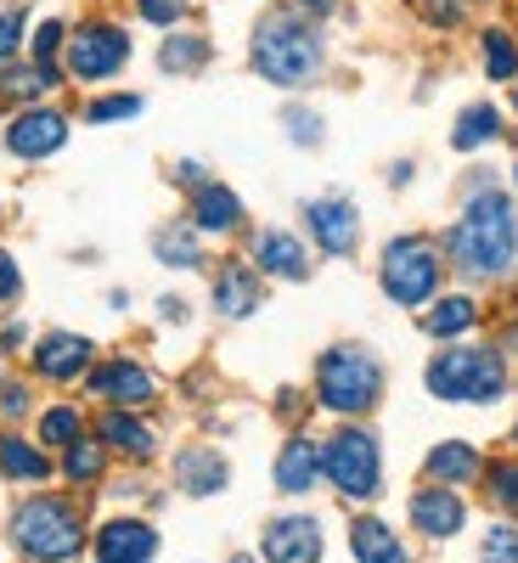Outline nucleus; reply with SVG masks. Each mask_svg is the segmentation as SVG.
<instances>
[{
  "instance_id": "f257e3e1",
  "label": "nucleus",
  "mask_w": 518,
  "mask_h": 563,
  "mask_svg": "<svg viewBox=\"0 0 518 563\" xmlns=\"http://www.w3.org/2000/svg\"><path fill=\"white\" fill-rule=\"evenodd\" d=\"M445 265L467 282H507L518 276V198L491 175L474 169L462 186V209L440 238Z\"/></svg>"
},
{
  "instance_id": "f03ea898",
  "label": "nucleus",
  "mask_w": 518,
  "mask_h": 563,
  "mask_svg": "<svg viewBox=\"0 0 518 563\" xmlns=\"http://www.w3.org/2000/svg\"><path fill=\"white\" fill-rule=\"evenodd\" d=\"M249 68L265 85H276V90L316 85L321 68H327V34H321V23L305 18V12H288V7L260 18L254 40H249Z\"/></svg>"
},
{
  "instance_id": "7ed1b4c3",
  "label": "nucleus",
  "mask_w": 518,
  "mask_h": 563,
  "mask_svg": "<svg viewBox=\"0 0 518 563\" xmlns=\"http://www.w3.org/2000/svg\"><path fill=\"white\" fill-rule=\"evenodd\" d=\"M445 249L422 231H406V238H389L378 254V288L389 305L400 310H422L440 288H445Z\"/></svg>"
},
{
  "instance_id": "20e7f679",
  "label": "nucleus",
  "mask_w": 518,
  "mask_h": 563,
  "mask_svg": "<svg viewBox=\"0 0 518 563\" xmlns=\"http://www.w3.org/2000/svg\"><path fill=\"white\" fill-rule=\"evenodd\" d=\"M429 395L451 406H491L507 395V355L491 344H451L429 361Z\"/></svg>"
},
{
  "instance_id": "39448f33",
  "label": "nucleus",
  "mask_w": 518,
  "mask_h": 563,
  "mask_svg": "<svg viewBox=\"0 0 518 563\" xmlns=\"http://www.w3.org/2000/svg\"><path fill=\"white\" fill-rule=\"evenodd\" d=\"M316 400L339 417H366L384 400V366L361 344H333L316 355Z\"/></svg>"
},
{
  "instance_id": "423d86ee",
  "label": "nucleus",
  "mask_w": 518,
  "mask_h": 563,
  "mask_svg": "<svg viewBox=\"0 0 518 563\" xmlns=\"http://www.w3.org/2000/svg\"><path fill=\"white\" fill-rule=\"evenodd\" d=\"M130 29L113 23V18H85L68 29V45H63V74L68 85H108L130 68Z\"/></svg>"
},
{
  "instance_id": "0eeeda50",
  "label": "nucleus",
  "mask_w": 518,
  "mask_h": 563,
  "mask_svg": "<svg viewBox=\"0 0 518 563\" xmlns=\"http://www.w3.org/2000/svg\"><path fill=\"white\" fill-rule=\"evenodd\" d=\"M12 541L34 563H68L85 547V525L63 496H34L12 512Z\"/></svg>"
},
{
  "instance_id": "6e6552de",
  "label": "nucleus",
  "mask_w": 518,
  "mask_h": 563,
  "mask_svg": "<svg viewBox=\"0 0 518 563\" xmlns=\"http://www.w3.org/2000/svg\"><path fill=\"white\" fill-rule=\"evenodd\" d=\"M321 474L333 479L350 501H372L384 490V456H378V440L366 429H339L333 440L321 445Z\"/></svg>"
},
{
  "instance_id": "1a4fd4ad",
  "label": "nucleus",
  "mask_w": 518,
  "mask_h": 563,
  "mask_svg": "<svg viewBox=\"0 0 518 563\" xmlns=\"http://www.w3.org/2000/svg\"><path fill=\"white\" fill-rule=\"evenodd\" d=\"M299 220H305V238L316 243V254H327V260H350L361 249V209L344 192L310 198L299 209Z\"/></svg>"
},
{
  "instance_id": "9d476101",
  "label": "nucleus",
  "mask_w": 518,
  "mask_h": 563,
  "mask_svg": "<svg viewBox=\"0 0 518 563\" xmlns=\"http://www.w3.org/2000/svg\"><path fill=\"white\" fill-rule=\"evenodd\" d=\"M0 147H7L12 158L23 164H40V158H52L68 147V113L52 108V102H34V108H18L12 124L0 130Z\"/></svg>"
},
{
  "instance_id": "9b49d317",
  "label": "nucleus",
  "mask_w": 518,
  "mask_h": 563,
  "mask_svg": "<svg viewBox=\"0 0 518 563\" xmlns=\"http://www.w3.org/2000/svg\"><path fill=\"white\" fill-rule=\"evenodd\" d=\"M249 265L271 282H305L310 276V243L299 238V231L288 225H265L254 231V243H249Z\"/></svg>"
},
{
  "instance_id": "f8f14e48",
  "label": "nucleus",
  "mask_w": 518,
  "mask_h": 563,
  "mask_svg": "<svg viewBox=\"0 0 518 563\" xmlns=\"http://www.w3.org/2000/svg\"><path fill=\"white\" fill-rule=\"evenodd\" d=\"M29 366L40 372L45 384H74V378H85L90 366H97V344H90L85 333H45V339H34V350H29Z\"/></svg>"
},
{
  "instance_id": "ddd939ff",
  "label": "nucleus",
  "mask_w": 518,
  "mask_h": 563,
  "mask_svg": "<svg viewBox=\"0 0 518 563\" xmlns=\"http://www.w3.org/2000/svg\"><path fill=\"white\" fill-rule=\"evenodd\" d=\"M85 378H90V395H102L108 406H124V411L153 406V395H158L153 372L141 366V361H130V355H113V361H102V366H90Z\"/></svg>"
},
{
  "instance_id": "4468645a",
  "label": "nucleus",
  "mask_w": 518,
  "mask_h": 563,
  "mask_svg": "<svg viewBox=\"0 0 518 563\" xmlns=\"http://www.w3.org/2000/svg\"><path fill=\"white\" fill-rule=\"evenodd\" d=\"M186 220H192L203 238H231V231H243V198L231 192L225 180H203L198 192H186Z\"/></svg>"
},
{
  "instance_id": "2eb2a0df",
  "label": "nucleus",
  "mask_w": 518,
  "mask_h": 563,
  "mask_svg": "<svg viewBox=\"0 0 518 563\" xmlns=\"http://www.w3.org/2000/svg\"><path fill=\"white\" fill-rule=\"evenodd\" d=\"M68 85L63 63H34V57H18L0 68V102L7 108H34L45 97H57V90Z\"/></svg>"
},
{
  "instance_id": "dca6fc26",
  "label": "nucleus",
  "mask_w": 518,
  "mask_h": 563,
  "mask_svg": "<svg viewBox=\"0 0 518 563\" xmlns=\"http://www.w3.org/2000/svg\"><path fill=\"white\" fill-rule=\"evenodd\" d=\"M265 305V276L249 265V260H225L220 271H214V310L225 316V321H243V316H254Z\"/></svg>"
},
{
  "instance_id": "f3484780",
  "label": "nucleus",
  "mask_w": 518,
  "mask_h": 563,
  "mask_svg": "<svg viewBox=\"0 0 518 563\" xmlns=\"http://www.w3.org/2000/svg\"><path fill=\"white\" fill-rule=\"evenodd\" d=\"M265 563H316L321 558V525L294 512V519H276L265 525V541H260Z\"/></svg>"
},
{
  "instance_id": "a211bd4d",
  "label": "nucleus",
  "mask_w": 518,
  "mask_h": 563,
  "mask_svg": "<svg viewBox=\"0 0 518 563\" xmlns=\"http://www.w3.org/2000/svg\"><path fill=\"white\" fill-rule=\"evenodd\" d=\"M462 519H467V507H462V496L451 485H422L411 496V525L429 541H451L462 530Z\"/></svg>"
},
{
  "instance_id": "6ab92c4d",
  "label": "nucleus",
  "mask_w": 518,
  "mask_h": 563,
  "mask_svg": "<svg viewBox=\"0 0 518 563\" xmlns=\"http://www.w3.org/2000/svg\"><path fill=\"white\" fill-rule=\"evenodd\" d=\"M158 552V530L141 519H113L97 530V563H147Z\"/></svg>"
},
{
  "instance_id": "aec40b11",
  "label": "nucleus",
  "mask_w": 518,
  "mask_h": 563,
  "mask_svg": "<svg viewBox=\"0 0 518 563\" xmlns=\"http://www.w3.org/2000/svg\"><path fill=\"white\" fill-rule=\"evenodd\" d=\"M480 327V299L474 294H434L422 305V333L451 344V339H467Z\"/></svg>"
},
{
  "instance_id": "412c9836",
  "label": "nucleus",
  "mask_w": 518,
  "mask_h": 563,
  "mask_svg": "<svg viewBox=\"0 0 518 563\" xmlns=\"http://www.w3.org/2000/svg\"><path fill=\"white\" fill-rule=\"evenodd\" d=\"M214 63V45H209V34H198V29H169L164 34V45H158V68L169 74V79H198L203 68Z\"/></svg>"
},
{
  "instance_id": "4be33fe9",
  "label": "nucleus",
  "mask_w": 518,
  "mask_h": 563,
  "mask_svg": "<svg viewBox=\"0 0 518 563\" xmlns=\"http://www.w3.org/2000/svg\"><path fill=\"white\" fill-rule=\"evenodd\" d=\"M153 260L169 265V271H198V265H203V231L186 220V214L164 220V225L153 231Z\"/></svg>"
},
{
  "instance_id": "5701e85b",
  "label": "nucleus",
  "mask_w": 518,
  "mask_h": 563,
  "mask_svg": "<svg viewBox=\"0 0 518 563\" xmlns=\"http://www.w3.org/2000/svg\"><path fill=\"white\" fill-rule=\"evenodd\" d=\"M502 135H507V113L496 102H467L456 113V124H451V153H480V147H491V141H502Z\"/></svg>"
},
{
  "instance_id": "b1692460",
  "label": "nucleus",
  "mask_w": 518,
  "mask_h": 563,
  "mask_svg": "<svg viewBox=\"0 0 518 563\" xmlns=\"http://www.w3.org/2000/svg\"><path fill=\"white\" fill-rule=\"evenodd\" d=\"M175 479H180V490H186V496H214V490H225L231 467H225V456H220V451L192 445V451H180V456H175Z\"/></svg>"
},
{
  "instance_id": "393cba45",
  "label": "nucleus",
  "mask_w": 518,
  "mask_h": 563,
  "mask_svg": "<svg viewBox=\"0 0 518 563\" xmlns=\"http://www.w3.org/2000/svg\"><path fill=\"white\" fill-rule=\"evenodd\" d=\"M422 467H429V479H434V485H451V490H456V485H474V479L485 474L480 451L467 445V440H445V445H434Z\"/></svg>"
},
{
  "instance_id": "a878e982",
  "label": "nucleus",
  "mask_w": 518,
  "mask_h": 563,
  "mask_svg": "<svg viewBox=\"0 0 518 563\" xmlns=\"http://www.w3.org/2000/svg\"><path fill=\"white\" fill-rule=\"evenodd\" d=\"M316 474H321V451H316L305 434L282 445V456H276V485H282V490L305 496V490H316Z\"/></svg>"
},
{
  "instance_id": "bb28decb",
  "label": "nucleus",
  "mask_w": 518,
  "mask_h": 563,
  "mask_svg": "<svg viewBox=\"0 0 518 563\" xmlns=\"http://www.w3.org/2000/svg\"><path fill=\"white\" fill-rule=\"evenodd\" d=\"M350 552H355L361 563H411L406 547L395 541V530H389L384 519H355V525H350Z\"/></svg>"
},
{
  "instance_id": "cd10ccee",
  "label": "nucleus",
  "mask_w": 518,
  "mask_h": 563,
  "mask_svg": "<svg viewBox=\"0 0 518 563\" xmlns=\"http://www.w3.org/2000/svg\"><path fill=\"white\" fill-rule=\"evenodd\" d=\"M480 63H485V79L518 85V40H513V29H502V23L480 29Z\"/></svg>"
},
{
  "instance_id": "c85d7f7f",
  "label": "nucleus",
  "mask_w": 518,
  "mask_h": 563,
  "mask_svg": "<svg viewBox=\"0 0 518 563\" xmlns=\"http://www.w3.org/2000/svg\"><path fill=\"white\" fill-rule=\"evenodd\" d=\"M102 440L113 445V451H124V456H153V429H147V422H141V417H130L124 406H113L108 417H102Z\"/></svg>"
},
{
  "instance_id": "c756f323",
  "label": "nucleus",
  "mask_w": 518,
  "mask_h": 563,
  "mask_svg": "<svg viewBox=\"0 0 518 563\" xmlns=\"http://www.w3.org/2000/svg\"><path fill=\"white\" fill-rule=\"evenodd\" d=\"M0 474H7V479H23V485H34V479L52 474V462H45V451H34L29 440H18V434H0Z\"/></svg>"
},
{
  "instance_id": "7c9ffc66",
  "label": "nucleus",
  "mask_w": 518,
  "mask_h": 563,
  "mask_svg": "<svg viewBox=\"0 0 518 563\" xmlns=\"http://www.w3.org/2000/svg\"><path fill=\"white\" fill-rule=\"evenodd\" d=\"M141 102L135 90H97V97L85 102V124H124V119H141Z\"/></svg>"
},
{
  "instance_id": "2f4dec72",
  "label": "nucleus",
  "mask_w": 518,
  "mask_h": 563,
  "mask_svg": "<svg viewBox=\"0 0 518 563\" xmlns=\"http://www.w3.org/2000/svg\"><path fill=\"white\" fill-rule=\"evenodd\" d=\"M29 45V12L18 7V0H0V68L18 63Z\"/></svg>"
},
{
  "instance_id": "473e14b6",
  "label": "nucleus",
  "mask_w": 518,
  "mask_h": 563,
  "mask_svg": "<svg viewBox=\"0 0 518 563\" xmlns=\"http://www.w3.org/2000/svg\"><path fill=\"white\" fill-rule=\"evenodd\" d=\"M63 45H68V23H63V18H45V23L29 29L23 57H34V63H63Z\"/></svg>"
},
{
  "instance_id": "72a5a7b5",
  "label": "nucleus",
  "mask_w": 518,
  "mask_h": 563,
  "mask_svg": "<svg viewBox=\"0 0 518 563\" xmlns=\"http://www.w3.org/2000/svg\"><path fill=\"white\" fill-rule=\"evenodd\" d=\"M79 434H85V417H79L74 406H52V411L40 417V440H45V445H63V451H68Z\"/></svg>"
},
{
  "instance_id": "f704fd0d",
  "label": "nucleus",
  "mask_w": 518,
  "mask_h": 563,
  "mask_svg": "<svg viewBox=\"0 0 518 563\" xmlns=\"http://www.w3.org/2000/svg\"><path fill=\"white\" fill-rule=\"evenodd\" d=\"M411 12L429 23V29H440V34H451V29H462L467 23V0H411Z\"/></svg>"
},
{
  "instance_id": "c9c22d12",
  "label": "nucleus",
  "mask_w": 518,
  "mask_h": 563,
  "mask_svg": "<svg viewBox=\"0 0 518 563\" xmlns=\"http://www.w3.org/2000/svg\"><path fill=\"white\" fill-rule=\"evenodd\" d=\"M282 130H288L294 147H321V141H327V124H321L316 108H288V113H282Z\"/></svg>"
},
{
  "instance_id": "e433bc0d",
  "label": "nucleus",
  "mask_w": 518,
  "mask_h": 563,
  "mask_svg": "<svg viewBox=\"0 0 518 563\" xmlns=\"http://www.w3.org/2000/svg\"><path fill=\"white\" fill-rule=\"evenodd\" d=\"M63 467H68V479H79V485H85V479H97V474H102V445L79 434V440L68 445V456H63Z\"/></svg>"
},
{
  "instance_id": "4c0bfd02",
  "label": "nucleus",
  "mask_w": 518,
  "mask_h": 563,
  "mask_svg": "<svg viewBox=\"0 0 518 563\" xmlns=\"http://www.w3.org/2000/svg\"><path fill=\"white\" fill-rule=\"evenodd\" d=\"M186 7H192V0H135V18L153 23V29H180Z\"/></svg>"
},
{
  "instance_id": "58836bf2",
  "label": "nucleus",
  "mask_w": 518,
  "mask_h": 563,
  "mask_svg": "<svg viewBox=\"0 0 518 563\" xmlns=\"http://www.w3.org/2000/svg\"><path fill=\"white\" fill-rule=\"evenodd\" d=\"M480 563H518V525H491L485 547H480Z\"/></svg>"
},
{
  "instance_id": "ea45409f",
  "label": "nucleus",
  "mask_w": 518,
  "mask_h": 563,
  "mask_svg": "<svg viewBox=\"0 0 518 563\" xmlns=\"http://www.w3.org/2000/svg\"><path fill=\"white\" fill-rule=\"evenodd\" d=\"M485 479H491V485H485V490H491V501H502V507H513V512H518V462H496Z\"/></svg>"
},
{
  "instance_id": "a19ab883",
  "label": "nucleus",
  "mask_w": 518,
  "mask_h": 563,
  "mask_svg": "<svg viewBox=\"0 0 518 563\" xmlns=\"http://www.w3.org/2000/svg\"><path fill=\"white\" fill-rule=\"evenodd\" d=\"M169 180L180 186V192H198V186L214 180V175H209V164H198V158H175V164H169Z\"/></svg>"
},
{
  "instance_id": "79ce46f5",
  "label": "nucleus",
  "mask_w": 518,
  "mask_h": 563,
  "mask_svg": "<svg viewBox=\"0 0 518 563\" xmlns=\"http://www.w3.org/2000/svg\"><path fill=\"white\" fill-rule=\"evenodd\" d=\"M23 299V271L12 260V249H0V305H18Z\"/></svg>"
},
{
  "instance_id": "37998d69",
  "label": "nucleus",
  "mask_w": 518,
  "mask_h": 563,
  "mask_svg": "<svg viewBox=\"0 0 518 563\" xmlns=\"http://www.w3.org/2000/svg\"><path fill=\"white\" fill-rule=\"evenodd\" d=\"M282 7H288V12H305V18H316V23H321V18H333V12L344 7V0H282Z\"/></svg>"
},
{
  "instance_id": "c03bdc74",
  "label": "nucleus",
  "mask_w": 518,
  "mask_h": 563,
  "mask_svg": "<svg viewBox=\"0 0 518 563\" xmlns=\"http://www.w3.org/2000/svg\"><path fill=\"white\" fill-rule=\"evenodd\" d=\"M0 411L23 417V411H29V389H23V384H0Z\"/></svg>"
},
{
  "instance_id": "a18cd8bd",
  "label": "nucleus",
  "mask_w": 518,
  "mask_h": 563,
  "mask_svg": "<svg viewBox=\"0 0 518 563\" xmlns=\"http://www.w3.org/2000/svg\"><path fill=\"white\" fill-rule=\"evenodd\" d=\"M158 316H164V321L175 327V321H186L192 310H186V299H180V294H164V299H158Z\"/></svg>"
},
{
  "instance_id": "49530a36",
  "label": "nucleus",
  "mask_w": 518,
  "mask_h": 563,
  "mask_svg": "<svg viewBox=\"0 0 518 563\" xmlns=\"http://www.w3.org/2000/svg\"><path fill=\"white\" fill-rule=\"evenodd\" d=\"M23 344H29V327H23V321L0 327V350H23Z\"/></svg>"
},
{
  "instance_id": "de8ad7c7",
  "label": "nucleus",
  "mask_w": 518,
  "mask_h": 563,
  "mask_svg": "<svg viewBox=\"0 0 518 563\" xmlns=\"http://www.w3.org/2000/svg\"><path fill=\"white\" fill-rule=\"evenodd\" d=\"M411 175H417V164H411V158L389 164V186H411Z\"/></svg>"
},
{
  "instance_id": "09e8293b",
  "label": "nucleus",
  "mask_w": 518,
  "mask_h": 563,
  "mask_svg": "<svg viewBox=\"0 0 518 563\" xmlns=\"http://www.w3.org/2000/svg\"><path fill=\"white\" fill-rule=\"evenodd\" d=\"M513 119H518V85H513ZM513 135H518V124H513Z\"/></svg>"
},
{
  "instance_id": "8fccbe9b",
  "label": "nucleus",
  "mask_w": 518,
  "mask_h": 563,
  "mask_svg": "<svg viewBox=\"0 0 518 563\" xmlns=\"http://www.w3.org/2000/svg\"><path fill=\"white\" fill-rule=\"evenodd\" d=\"M507 350H513V355H518V327H513V333H507Z\"/></svg>"
},
{
  "instance_id": "3c124183",
  "label": "nucleus",
  "mask_w": 518,
  "mask_h": 563,
  "mask_svg": "<svg viewBox=\"0 0 518 563\" xmlns=\"http://www.w3.org/2000/svg\"><path fill=\"white\" fill-rule=\"evenodd\" d=\"M513 192H518V164H513Z\"/></svg>"
},
{
  "instance_id": "603ef678",
  "label": "nucleus",
  "mask_w": 518,
  "mask_h": 563,
  "mask_svg": "<svg viewBox=\"0 0 518 563\" xmlns=\"http://www.w3.org/2000/svg\"><path fill=\"white\" fill-rule=\"evenodd\" d=\"M231 563H254V558H231Z\"/></svg>"
},
{
  "instance_id": "864d4df0",
  "label": "nucleus",
  "mask_w": 518,
  "mask_h": 563,
  "mask_svg": "<svg viewBox=\"0 0 518 563\" xmlns=\"http://www.w3.org/2000/svg\"><path fill=\"white\" fill-rule=\"evenodd\" d=\"M513 445H518V422H513Z\"/></svg>"
},
{
  "instance_id": "5fc2aeb1",
  "label": "nucleus",
  "mask_w": 518,
  "mask_h": 563,
  "mask_svg": "<svg viewBox=\"0 0 518 563\" xmlns=\"http://www.w3.org/2000/svg\"><path fill=\"white\" fill-rule=\"evenodd\" d=\"M0 214H7V209H0Z\"/></svg>"
}]
</instances>
